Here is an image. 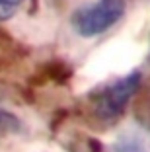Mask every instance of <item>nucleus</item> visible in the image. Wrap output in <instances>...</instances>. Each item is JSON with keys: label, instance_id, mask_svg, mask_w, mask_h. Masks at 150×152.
<instances>
[{"label": "nucleus", "instance_id": "f03ea898", "mask_svg": "<svg viewBox=\"0 0 150 152\" xmlns=\"http://www.w3.org/2000/svg\"><path fill=\"white\" fill-rule=\"evenodd\" d=\"M138 86H140V72H131L129 76L103 88L96 96V115L103 121H113L121 117Z\"/></svg>", "mask_w": 150, "mask_h": 152}, {"label": "nucleus", "instance_id": "7ed1b4c3", "mask_svg": "<svg viewBox=\"0 0 150 152\" xmlns=\"http://www.w3.org/2000/svg\"><path fill=\"white\" fill-rule=\"evenodd\" d=\"M115 152H148V150H146L140 137L129 133V134H123L115 142Z\"/></svg>", "mask_w": 150, "mask_h": 152}, {"label": "nucleus", "instance_id": "20e7f679", "mask_svg": "<svg viewBox=\"0 0 150 152\" xmlns=\"http://www.w3.org/2000/svg\"><path fill=\"white\" fill-rule=\"evenodd\" d=\"M20 121L12 115L10 111L6 109H0V134H6V133H18L20 131Z\"/></svg>", "mask_w": 150, "mask_h": 152}, {"label": "nucleus", "instance_id": "f257e3e1", "mask_svg": "<svg viewBox=\"0 0 150 152\" xmlns=\"http://www.w3.org/2000/svg\"><path fill=\"white\" fill-rule=\"evenodd\" d=\"M125 14V0H100L92 6L80 8L72 16V26L82 37H94L107 31Z\"/></svg>", "mask_w": 150, "mask_h": 152}, {"label": "nucleus", "instance_id": "39448f33", "mask_svg": "<svg viewBox=\"0 0 150 152\" xmlns=\"http://www.w3.org/2000/svg\"><path fill=\"white\" fill-rule=\"evenodd\" d=\"M23 0H0V22L10 20L16 14V10L22 6Z\"/></svg>", "mask_w": 150, "mask_h": 152}]
</instances>
